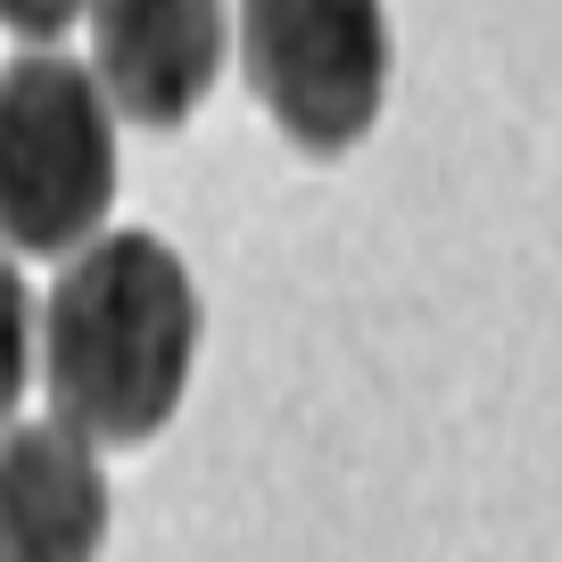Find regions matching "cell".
Masks as SVG:
<instances>
[{"instance_id": "obj_5", "label": "cell", "mask_w": 562, "mask_h": 562, "mask_svg": "<svg viewBox=\"0 0 562 562\" xmlns=\"http://www.w3.org/2000/svg\"><path fill=\"white\" fill-rule=\"evenodd\" d=\"M108 480L67 422L0 430V562H100Z\"/></svg>"}, {"instance_id": "obj_1", "label": "cell", "mask_w": 562, "mask_h": 562, "mask_svg": "<svg viewBox=\"0 0 562 562\" xmlns=\"http://www.w3.org/2000/svg\"><path fill=\"white\" fill-rule=\"evenodd\" d=\"M199 356V290L149 232H108L42 306V381L83 447H140L175 422Z\"/></svg>"}, {"instance_id": "obj_6", "label": "cell", "mask_w": 562, "mask_h": 562, "mask_svg": "<svg viewBox=\"0 0 562 562\" xmlns=\"http://www.w3.org/2000/svg\"><path fill=\"white\" fill-rule=\"evenodd\" d=\"M25 372H34V299H25V273H18V257L0 248V422L18 414V397H25Z\"/></svg>"}, {"instance_id": "obj_2", "label": "cell", "mask_w": 562, "mask_h": 562, "mask_svg": "<svg viewBox=\"0 0 562 562\" xmlns=\"http://www.w3.org/2000/svg\"><path fill=\"white\" fill-rule=\"evenodd\" d=\"M116 207V124L100 75L34 50L0 75V240L67 257Z\"/></svg>"}, {"instance_id": "obj_3", "label": "cell", "mask_w": 562, "mask_h": 562, "mask_svg": "<svg viewBox=\"0 0 562 562\" xmlns=\"http://www.w3.org/2000/svg\"><path fill=\"white\" fill-rule=\"evenodd\" d=\"M240 67L290 149L348 158L389 91V9L381 0H240Z\"/></svg>"}, {"instance_id": "obj_7", "label": "cell", "mask_w": 562, "mask_h": 562, "mask_svg": "<svg viewBox=\"0 0 562 562\" xmlns=\"http://www.w3.org/2000/svg\"><path fill=\"white\" fill-rule=\"evenodd\" d=\"M75 9H83V0H0V25L25 34V42H58L75 25Z\"/></svg>"}, {"instance_id": "obj_4", "label": "cell", "mask_w": 562, "mask_h": 562, "mask_svg": "<svg viewBox=\"0 0 562 562\" xmlns=\"http://www.w3.org/2000/svg\"><path fill=\"white\" fill-rule=\"evenodd\" d=\"M91 75L116 116L175 133L224 75V0H91Z\"/></svg>"}]
</instances>
